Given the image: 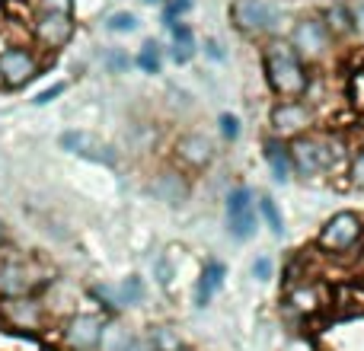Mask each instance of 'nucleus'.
I'll return each instance as SVG.
<instances>
[{"instance_id":"3","label":"nucleus","mask_w":364,"mask_h":351,"mask_svg":"<svg viewBox=\"0 0 364 351\" xmlns=\"http://www.w3.org/2000/svg\"><path fill=\"white\" fill-rule=\"evenodd\" d=\"M32 77H38L36 51L26 48V45H6V48L0 51V80H4V87L19 90V87H26Z\"/></svg>"},{"instance_id":"9","label":"nucleus","mask_w":364,"mask_h":351,"mask_svg":"<svg viewBox=\"0 0 364 351\" xmlns=\"http://www.w3.org/2000/svg\"><path fill=\"white\" fill-rule=\"evenodd\" d=\"M0 316L16 329H38L42 326V303H38L32 294L4 297V301H0Z\"/></svg>"},{"instance_id":"14","label":"nucleus","mask_w":364,"mask_h":351,"mask_svg":"<svg viewBox=\"0 0 364 351\" xmlns=\"http://www.w3.org/2000/svg\"><path fill=\"white\" fill-rule=\"evenodd\" d=\"M151 192H154V198L166 201V205H182V201L188 198V182H186V176H179L176 170H164L154 176Z\"/></svg>"},{"instance_id":"36","label":"nucleus","mask_w":364,"mask_h":351,"mask_svg":"<svg viewBox=\"0 0 364 351\" xmlns=\"http://www.w3.org/2000/svg\"><path fill=\"white\" fill-rule=\"evenodd\" d=\"M252 271H256V278H259V281H265V278H269L272 275V262H269V259H256V265H252Z\"/></svg>"},{"instance_id":"21","label":"nucleus","mask_w":364,"mask_h":351,"mask_svg":"<svg viewBox=\"0 0 364 351\" xmlns=\"http://www.w3.org/2000/svg\"><path fill=\"white\" fill-rule=\"evenodd\" d=\"M259 214H262V220L269 224V230L275 233V237H284V217H282V211H278V205H275V198H259Z\"/></svg>"},{"instance_id":"30","label":"nucleus","mask_w":364,"mask_h":351,"mask_svg":"<svg viewBox=\"0 0 364 351\" xmlns=\"http://www.w3.org/2000/svg\"><path fill=\"white\" fill-rule=\"evenodd\" d=\"M64 90H68V83H51L48 90H42V93H36V99H32V106H48V102H55L58 96H64Z\"/></svg>"},{"instance_id":"39","label":"nucleus","mask_w":364,"mask_h":351,"mask_svg":"<svg viewBox=\"0 0 364 351\" xmlns=\"http://www.w3.org/2000/svg\"><path fill=\"white\" fill-rule=\"evenodd\" d=\"M0 90H4V80H0Z\"/></svg>"},{"instance_id":"6","label":"nucleus","mask_w":364,"mask_h":351,"mask_svg":"<svg viewBox=\"0 0 364 351\" xmlns=\"http://www.w3.org/2000/svg\"><path fill=\"white\" fill-rule=\"evenodd\" d=\"M329 42H333V36H329V29L323 26V19H314V16H304L294 23V29H291V48L297 51L301 58H320L329 51Z\"/></svg>"},{"instance_id":"8","label":"nucleus","mask_w":364,"mask_h":351,"mask_svg":"<svg viewBox=\"0 0 364 351\" xmlns=\"http://www.w3.org/2000/svg\"><path fill=\"white\" fill-rule=\"evenodd\" d=\"M106 323L96 313H77L74 320L64 329V342H68L70 351H96L100 348V335Z\"/></svg>"},{"instance_id":"27","label":"nucleus","mask_w":364,"mask_h":351,"mask_svg":"<svg viewBox=\"0 0 364 351\" xmlns=\"http://www.w3.org/2000/svg\"><path fill=\"white\" fill-rule=\"evenodd\" d=\"M102 61H106V70H109V74H125V70L132 68V58H128L122 48H109Z\"/></svg>"},{"instance_id":"34","label":"nucleus","mask_w":364,"mask_h":351,"mask_svg":"<svg viewBox=\"0 0 364 351\" xmlns=\"http://www.w3.org/2000/svg\"><path fill=\"white\" fill-rule=\"evenodd\" d=\"M205 55L211 58V61H224V58H227V51H224V45H220V42H214V38H208V42H205Z\"/></svg>"},{"instance_id":"29","label":"nucleus","mask_w":364,"mask_h":351,"mask_svg":"<svg viewBox=\"0 0 364 351\" xmlns=\"http://www.w3.org/2000/svg\"><path fill=\"white\" fill-rule=\"evenodd\" d=\"M195 6V0H170L166 4V10H164V26H170V23H176L179 16H186L188 10Z\"/></svg>"},{"instance_id":"5","label":"nucleus","mask_w":364,"mask_h":351,"mask_svg":"<svg viewBox=\"0 0 364 351\" xmlns=\"http://www.w3.org/2000/svg\"><path fill=\"white\" fill-rule=\"evenodd\" d=\"M32 36L42 48L55 51L64 48L74 36V19L70 13H51V10H36V19H32Z\"/></svg>"},{"instance_id":"25","label":"nucleus","mask_w":364,"mask_h":351,"mask_svg":"<svg viewBox=\"0 0 364 351\" xmlns=\"http://www.w3.org/2000/svg\"><path fill=\"white\" fill-rule=\"evenodd\" d=\"M151 348L154 351H179L182 348V342H179V335L173 333V329H157L154 333V342H151Z\"/></svg>"},{"instance_id":"33","label":"nucleus","mask_w":364,"mask_h":351,"mask_svg":"<svg viewBox=\"0 0 364 351\" xmlns=\"http://www.w3.org/2000/svg\"><path fill=\"white\" fill-rule=\"evenodd\" d=\"M348 176H352V182L358 188H364V151L355 157V163H352V170H348Z\"/></svg>"},{"instance_id":"1","label":"nucleus","mask_w":364,"mask_h":351,"mask_svg":"<svg viewBox=\"0 0 364 351\" xmlns=\"http://www.w3.org/2000/svg\"><path fill=\"white\" fill-rule=\"evenodd\" d=\"M265 77H269V87L278 96H288V99L301 96L310 83L301 55L288 42H272L265 48Z\"/></svg>"},{"instance_id":"22","label":"nucleus","mask_w":364,"mask_h":351,"mask_svg":"<svg viewBox=\"0 0 364 351\" xmlns=\"http://www.w3.org/2000/svg\"><path fill=\"white\" fill-rule=\"evenodd\" d=\"M138 68L144 70V74H160V45L154 42V38H147V42L141 45V51H138Z\"/></svg>"},{"instance_id":"24","label":"nucleus","mask_w":364,"mask_h":351,"mask_svg":"<svg viewBox=\"0 0 364 351\" xmlns=\"http://www.w3.org/2000/svg\"><path fill=\"white\" fill-rule=\"evenodd\" d=\"M316 303H320L316 288H297L294 294H291V307H294L297 313H307V310H314Z\"/></svg>"},{"instance_id":"4","label":"nucleus","mask_w":364,"mask_h":351,"mask_svg":"<svg viewBox=\"0 0 364 351\" xmlns=\"http://www.w3.org/2000/svg\"><path fill=\"white\" fill-rule=\"evenodd\" d=\"M361 233H364V224L358 214L339 211V214H333V217L326 220V227L320 230V246L326 252H346L358 243Z\"/></svg>"},{"instance_id":"11","label":"nucleus","mask_w":364,"mask_h":351,"mask_svg":"<svg viewBox=\"0 0 364 351\" xmlns=\"http://www.w3.org/2000/svg\"><path fill=\"white\" fill-rule=\"evenodd\" d=\"M310 125H314V115L297 99H284L272 109V128H275L278 134H301V131H307Z\"/></svg>"},{"instance_id":"18","label":"nucleus","mask_w":364,"mask_h":351,"mask_svg":"<svg viewBox=\"0 0 364 351\" xmlns=\"http://www.w3.org/2000/svg\"><path fill=\"white\" fill-rule=\"evenodd\" d=\"M265 153V163L272 166V173H275V182H288L291 176V157H288V144L278 138H269L262 147Z\"/></svg>"},{"instance_id":"38","label":"nucleus","mask_w":364,"mask_h":351,"mask_svg":"<svg viewBox=\"0 0 364 351\" xmlns=\"http://www.w3.org/2000/svg\"><path fill=\"white\" fill-rule=\"evenodd\" d=\"M144 4H160V0H144Z\"/></svg>"},{"instance_id":"16","label":"nucleus","mask_w":364,"mask_h":351,"mask_svg":"<svg viewBox=\"0 0 364 351\" xmlns=\"http://www.w3.org/2000/svg\"><path fill=\"white\" fill-rule=\"evenodd\" d=\"M93 294L109 301V307H132V303L144 301V284H141V278H128L119 288H93Z\"/></svg>"},{"instance_id":"15","label":"nucleus","mask_w":364,"mask_h":351,"mask_svg":"<svg viewBox=\"0 0 364 351\" xmlns=\"http://www.w3.org/2000/svg\"><path fill=\"white\" fill-rule=\"evenodd\" d=\"M96 351H154L147 342L134 339L125 326L112 323V326H102V335H100V348Z\"/></svg>"},{"instance_id":"37","label":"nucleus","mask_w":364,"mask_h":351,"mask_svg":"<svg viewBox=\"0 0 364 351\" xmlns=\"http://www.w3.org/2000/svg\"><path fill=\"white\" fill-rule=\"evenodd\" d=\"M4 243H6V224L0 220V246H4Z\"/></svg>"},{"instance_id":"31","label":"nucleus","mask_w":364,"mask_h":351,"mask_svg":"<svg viewBox=\"0 0 364 351\" xmlns=\"http://www.w3.org/2000/svg\"><path fill=\"white\" fill-rule=\"evenodd\" d=\"M218 128H220V134H224L227 141H233V138L240 134V119H237L233 112H224V115L218 119Z\"/></svg>"},{"instance_id":"2","label":"nucleus","mask_w":364,"mask_h":351,"mask_svg":"<svg viewBox=\"0 0 364 351\" xmlns=\"http://www.w3.org/2000/svg\"><path fill=\"white\" fill-rule=\"evenodd\" d=\"M230 19L240 32H275L284 23V10L275 0H233Z\"/></svg>"},{"instance_id":"17","label":"nucleus","mask_w":364,"mask_h":351,"mask_svg":"<svg viewBox=\"0 0 364 351\" xmlns=\"http://www.w3.org/2000/svg\"><path fill=\"white\" fill-rule=\"evenodd\" d=\"M170 29V36H173V45H170V58L176 64H188L192 61V55H195V32H192V26L188 23H170L166 26Z\"/></svg>"},{"instance_id":"7","label":"nucleus","mask_w":364,"mask_h":351,"mask_svg":"<svg viewBox=\"0 0 364 351\" xmlns=\"http://www.w3.org/2000/svg\"><path fill=\"white\" fill-rule=\"evenodd\" d=\"M58 144L64 147L68 153H74V157H83V160H93V163H106V166H115V153L112 147H106L100 138H93L90 131H64L61 138H58Z\"/></svg>"},{"instance_id":"12","label":"nucleus","mask_w":364,"mask_h":351,"mask_svg":"<svg viewBox=\"0 0 364 351\" xmlns=\"http://www.w3.org/2000/svg\"><path fill=\"white\" fill-rule=\"evenodd\" d=\"M36 291V275L26 262H0V301L4 297H26Z\"/></svg>"},{"instance_id":"13","label":"nucleus","mask_w":364,"mask_h":351,"mask_svg":"<svg viewBox=\"0 0 364 351\" xmlns=\"http://www.w3.org/2000/svg\"><path fill=\"white\" fill-rule=\"evenodd\" d=\"M176 157L182 160V166H188V170H205L214 157V144L205 138V134H186V138L176 144Z\"/></svg>"},{"instance_id":"35","label":"nucleus","mask_w":364,"mask_h":351,"mask_svg":"<svg viewBox=\"0 0 364 351\" xmlns=\"http://www.w3.org/2000/svg\"><path fill=\"white\" fill-rule=\"evenodd\" d=\"M157 281L160 284H170L173 281V265L166 262V259H160V262H157Z\"/></svg>"},{"instance_id":"10","label":"nucleus","mask_w":364,"mask_h":351,"mask_svg":"<svg viewBox=\"0 0 364 351\" xmlns=\"http://www.w3.org/2000/svg\"><path fill=\"white\" fill-rule=\"evenodd\" d=\"M288 157L291 170H297L301 176H316L326 166V147L314 138H294L288 144Z\"/></svg>"},{"instance_id":"32","label":"nucleus","mask_w":364,"mask_h":351,"mask_svg":"<svg viewBox=\"0 0 364 351\" xmlns=\"http://www.w3.org/2000/svg\"><path fill=\"white\" fill-rule=\"evenodd\" d=\"M74 0H36V10H51V13H70Z\"/></svg>"},{"instance_id":"19","label":"nucleus","mask_w":364,"mask_h":351,"mask_svg":"<svg viewBox=\"0 0 364 351\" xmlns=\"http://www.w3.org/2000/svg\"><path fill=\"white\" fill-rule=\"evenodd\" d=\"M323 26L329 29V36H352L355 32V10H348L346 4H336L326 10Z\"/></svg>"},{"instance_id":"23","label":"nucleus","mask_w":364,"mask_h":351,"mask_svg":"<svg viewBox=\"0 0 364 351\" xmlns=\"http://www.w3.org/2000/svg\"><path fill=\"white\" fill-rule=\"evenodd\" d=\"M224 275H227V265H224V262H208V265H205V271H201V278H198V281L205 284V288L211 291V294H218V291H220V284H224Z\"/></svg>"},{"instance_id":"20","label":"nucleus","mask_w":364,"mask_h":351,"mask_svg":"<svg viewBox=\"0 0 364 351\" xmlns=\"http://www.w3.org/2000/svg\"><path fill=\"white\" fill-rule=\"evenodd\" d=\"M230 217V237L233 239H252L256 237V227H259V217L252 207H243L240 214H227Z\"/></svg>"},{"instance_id":"28","label":"nucleus","mask_w":364,"mask_h":351,"mask_svg":"<svg viewBox=\"0 0 364 351\" xmlns=\"http://www.w3.org/2000/svg\"><path fill=\"white\" fill-rule=\"evenodd\" d=\"M106 26L112 32H134V29H138V16H134V13H128V10H119V13H112V16H109Z\"/></svg>"},{"instance_id":"26","label":"nucleus","mask_w":364,"mask_h":351,"mask_svg":"<svg viewBox=\"0 0 364 351\" xmlns=\"http://www.w3.org/2000/svg\"><path fill=\"white\" fill-rule=\"evenodd\" d=\"M243 207H252V192L246 185H240L227 195V214H240Z\"/></svg>"}]
</instances>
